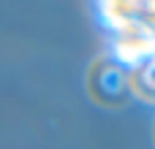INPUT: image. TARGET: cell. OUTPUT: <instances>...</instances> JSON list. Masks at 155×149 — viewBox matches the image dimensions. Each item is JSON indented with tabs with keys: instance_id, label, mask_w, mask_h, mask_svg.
<instances>
[{
	"instance_id": "1",
	"label": "cell",
	"mask_w": 155,
	"mask_h": 149,
	"mask_svg": "<svg viewBox=\"0 0 155 149\" xmlns=\"http://www.w3.org/2000/svg\"><path fill=\"white\" fill-rule=\"evenodd\" d=\"M87 95L101 109H125L134 98L131 76L109 57H98L87 68Z\"/></svg>"
},
{
	"instance_id": "2",
	"label": "cell",
	"mask_w": 155,
	"mask_h": 149,
	"mask_svg": "<svg viewBox=\"0 0 155 149\" xmlns=\"http://www.w3.org/2000/svg\"><path fill=\"white\" fill-rule=\"evenodd\" d=\"M153 136H155V130H153Z\"/></svg>"
}]
</instances>
